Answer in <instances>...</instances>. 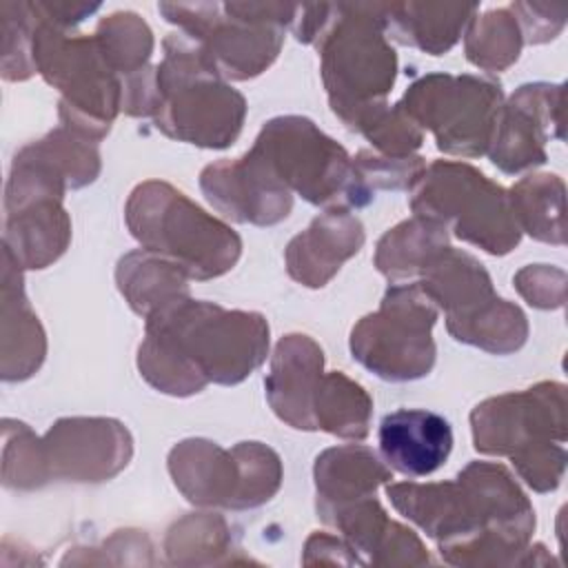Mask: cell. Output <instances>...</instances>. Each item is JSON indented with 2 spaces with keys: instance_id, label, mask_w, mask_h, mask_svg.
I'll use <instances>...</instances> for the list:
<instances>
[{
  "instance_id": "cell-15",
  "label": "cell",
  "mask_w": 568,
  "mask_h": 568,
  "mask_svg": "<svg viewBox=\"0 0 568 568\" xmlns=\"http://www.w3.org/2000/svg\"><path fill=\"white\" fill-rule=\"evenodd\" d=\"M388 468L382 466L379 457L362 446L331 448L315 464L317 484V508L322 517L368 497L371 490L388 479Z\"/></svg>"
},
{
  "instance_id": "cell-6",
  "label": "cell",
  "mask_w": 568,
  "mask_h": 568,
  "mask_svg": "<svg viewBox=\"0 0 568 568\" xmlns=\"http://www.w3.org/2000/svg\"><path fill=\"white\" fill-rule=\"evenodd\" d=\"M253 153L284 186H293L313 204H326L337 197L348 204H362V195H368L346 151L306 118L271 120L262 129Z\"/></svg>"
},
{
  "instance_id": "cell-5",
  "label": "cell",
  "mask_w": 568,
  "mask_h": 568,
  "mask_svg": "<svg viewBox=\"0 0 568 568\" xmlns=\"http://www.w3.org/2000/svg\"><path fill=\"white\" fill-rule=\"evenodd\" d=\"M422 178L410 202L417 217L437 224L453 220L457 237L493 255H504L517 246L519 226L501 186L473 166L455 162H435Z\"/></svg>"
},
{
  "instance_id": "cell-3",
  "label": "cell",
  "mask_w": 568,
  "mask_h": 568,
  "mask_svg": "<svg viewBox=\"0 0 568 568\" xmlns=\"http://www.w3.org/2000/svg\"><path fill=\"white\" fill-rule=\"evenodd\" d=\"M322 36V71L333 111L357 122L382 100L395 80L397 58L386 44L382 27L386 4H337Z\"/></svg>"
},
{
  "instance_id": "cell-10",
  "label": "cell",
  "mask_w": 568,
  "mask_h": 568,
  "mask_svg": "<svg viewBox=\"0 0 568 568\" xmlns=\"http://www.w3.org/2000/svg\"><path fill=\"white\" fill-rule=\"evenodd\" d=\"M202 189L211 204L240 222L273 224L291 211L288 189L253 151L237 162L206 166Z\"/></svg>"
},
{
  "instance_id": "cell-7",
  "label": "cell",
  "mask_w": 568,
  "mask_h": 568,
  "mask_svg": "<svg viewBox=\"0 0 568 568\" xmlns=\"http://www.w3.org/2000/svg\"><path fill=\"white\" fill-rule=\"evenodd\" d=\"M433 324L435 306L419 284L393 286L382 308L353 328V357L384 379L422 377L435 359Z\"/></svg>"
},
{
  "instance_id": "cell-8",
  "label": "cell",
  "mask_w": 568,
  "mask_h": 568,
  "mask_svg": "<svg viewBox=\"0 0 568 568\" xmlns=\"http://www.w3.org/2000/svg\"><path fill=\"white\" fill-rule=\"evenodd\" d=\"M404 102L413 120L433 129L442 151L481 155L493 142L501 91L473 75H428L406 91Z\"/></svg>"
},
{
  "instance_id": "cell-9",
  "label": "cell",
  "mask_w": 568,
  "mask_h": 568,
  "mask_svg": "<svg viewBox=\"0 0 568 568\" xmlns=\"http://www.w3.org/2000/svg\"><path fill=\"white\" fill-rule=\"evenodd\" d=\"M564 386L539 384L526 393L501 395L473 410L475 448L510 455L513 462L564 442Z\"/></svg>"
},
{
  "instance_id": "cell-2",
  "label": "cell",
  "mask_w": 568,
  "mask_h": 568,
  "mask_svg": "<svg viewBox=\"0 0 568 568\" xmlns=\"http://www.w3.org/2000/svg\"><path fill=\"white\" fill-rule=\"evenodd\" d=\"M166 58L155 69L158 126L171 138L222 149L242 129L244 98L217 80V69L200 42L173 33Z\"/></svg>"
},
{
  "instance_id": "cell-20",
  "label": "cell",
  "mask_w": 568,
  "mask_h": 568,
  "mask_svg": "<svg viewBox=\"0 0 568 568\" xmlns=\"http://www.w3.org/2000/svg\"><path fill=\"white\" fill-rule=\"evenodd\" d=\"M448 331L459 342H468L495 353H508L519 348L528 333L524 313L499 297H495L466 320L450 322Z\"/></svg>"
},
{
  "instance_id": "cell-16",
  "label": "cell",
  "mask_w": 568,
  "mask_h": 568,
  "mask_svg": "<svg viewBox=\"0 0 568 568\" xmlns=\"http://www.w3.org/2000/svg\"><path fill=\"white\" fill-rule=\"evenodd\" d=\"M475 11V4H399L386 7L384 24L399 42L439 55L457 42L462 27Z\"/></svg>"
},
{
  "instance_id": "cell-18",
  "label": "cell",
  "mask_w": 568,
  "mask_h": 568,
  "mask_svg": "<svg viewBox=\"0 0 568 568\" xmlns=\"http://www.w3.org/2000/svg\"><path fill=\"white\" fill-rule=\"evenodd\" d=\"M11 235H16V262L24 268H42L64 251L69 220L55 200H38L36 213H18L16 229L7 226V237Z\"/></svg>"
},
{
  "instance_id": "cell-22",
  "label": "cell",
  "mask_w": 568,
  "mask_h": 568,
  "mask_svg": "<svg viewBox=\"0 0 568 568\" xmlns=\"http://www.w3.org/2000/svg\"><path fill=\"white\" fill-rule=\"evenodd\" d=\"M521 49V33L517 20L510 18L506 9L490 11L477 20L475 29L468 33L466 53L477 67L501 71L517 60Z\"/></svg>"
},
{
  "instance_id": "cell-14",
  "label": "cell",
  "mask_w": 568,
  "mask_h": 568,
  "mask_svg": "<svg viewBox=\"0 0 568 568\" xmlns=\"http://www.w3.org/2000/svg\"><path fill=\"white\" fill-rule=\"evenodd\" d=\"M362 242L364 231L355 217L344 211L324 213L288 244V273L306 286H324L339 264L359 251Z\"/></svg>"
},
{
  "instance_id": "cell-4",
  "label": "cell",
  "mask_w": 568,
  "mask_h": 568,
  "mask_svg": "<svg viewBox=\"0 0 568 568\" xmlns=\"http://www.w3.org/2000/svg\"><path fill=\"white\" fill-rule=\"evenodd\" d=\"M126 220L149 253L166 255L197 280L222 275L240 255V237L169 184H140L129 200Z\"/></svg>"
},
{
  "instance_id": "cell-19",
  "label": "cell",
  "mask_w": 568,
  "mask_h": 568,
  "mask_svg": "<svg viewBox=\"0 0 568 568\" xmlns=\"http://www.w3.org/2000/svg\"><path fill=\"white\" fill-rule=\"evenodd\" d=\"M515 220L537 240L564 242V182L557 175H530L510 195Z\"/></svg>"
},
{
  "instance_id": "cell-17",
  "label": "cell",
  "mask_w": 568,
  "mask_h": 568,
  "mask_svg": "<svg viewBox=\"0 0 568 568\" xmlns=\"http://www.w3.org/2000/svg\"><path fill=\"white\" fill-rule=\"evenodd\" d=\"M368 415L371 399L362 386L342 373H331L320 379L313 397L315 428H324L339 437L362 439L368 433Z\"/></svg>"
},
{
  "instance_id": "cell-11",
  "label": "cell",
  "mask_w": 568,
  "mask_h": 568,
  "mask_svg": "<svg viewBox=\"0 0 568 568\" xmlns=\"http://www.w3.org/2000/svg\"><path fill=\"white\" fill-rule=\"evenodd\" d=\"M559 84H526L499 111L493 133V164L506 173H517L532 164L546 162L544 140L548 122H557L552 111H559Z\"/></svg>"
},
{
  "instance_id": "cell-1",
  "label": "cell",
  "mask_w": 568,
  "mask_h": 568,
  "mask_svg": "<svg viewBox=\"0 0 568 568\" xmlns=\"http://www.w3.org/2000/svg\"><path fill=\"white\" fill-rule=\"evenodd\" d=\"M266 346L268 326L262 315L229 313L184 297L149 315L140 371L155 388L189 395L206 382L244 379L264 359Z\"/></svg>"
},
{
  "instance_id": "cell-21",
  "label": "cell",
  "mask_w": 568,
  "mask_h": 568,
  "mask_svg": "<svg viewBox=\"0 0 568 568\" xmlns=\"http://www.w3.org/2000/svg\"><path fill=\"white\" fill-rule=\"evenodd\" d=\"M98 49L111 71L138 73L151 55V31L133 13H115L98 27Z\"/></svg>"
},
{
  "instance_id": "cell-12",
  "label": "cell",
  "mask_w": 568,
  "mask_h": 568,
  "mask_svg": "<svg viewBox=\"0 0 568 568\" xmlns=\"http://www.w3.org/2000/svg\"><path fill=\"white\" fill-rule=\"evenodd\" d=\"M377 437L384 462L406 477L435 473L453 450L450 424L442 415L422 408L388 413Z\"/></svg>"
},
{
  "instance_id": "cell-13",
  "label": "cell",
  "mask_w": 568,
  "mask_h": 568,
  "mask_svg": "<svg viewBox=\"0 0 568 568\" xmlns=\"http://www.w3.org/2000/svg\"><path fill=\"white\" fill-rule=\"evenodd\" d=\"M322 362V351L306 335H288L277 344L273 368L264 384L273 410L293 428H315L313 397Z\"/></svg>"
}]
</instances>
